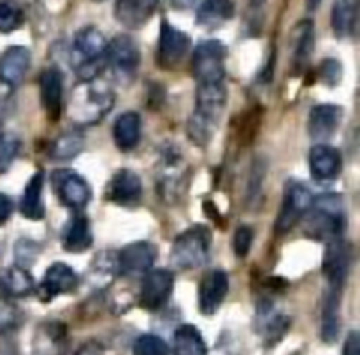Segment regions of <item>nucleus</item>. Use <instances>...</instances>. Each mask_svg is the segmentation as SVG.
I'll return each mask as SVG.
<instances>
[{
	"instance_id": "nucleus-38",
	"label": "nucleus",
	"mask_w": 360,
	"mask_h": 355,
	"mask_svg": "<svg viewBox=\"0 0 360 355\" xmlns=\"http://www.w3.org/2000/svg\"><path fill=\"white\" fill-rule=\"evenodd\" d=\"M343 76V67L336 58H326L319 67V77L327 86H336L340 84Z\"/></svg>"
},
{
	"instance_id": "nucleus-1",
	"label": "nucleus",
	"mask_w": 360,
	"mask_h": 355,
	"mask_svg": "<svg viewBox=\"0 0 360 355\" xmlns=\"http://www.w3.org/2000/svg\"><path fill=\"white\" fill-rule=\"evenodd\" d=\"M225 105H227V88L224 81L197 84L195 111L188 120V136L197 146H206L214 136Z\"/></svg>"
},
{
	"instance_id": "nucleus-18",
	"label": "nucleus",
	"mask_w": 360,
	"mask_h": 355,
	"mask_svg": "<svg viewBox=\"0 0 360 355\" xmlns=\"http://www.w3.org/2000/svg\"><path fill=\"white\" fill-rule=\"evenodd\" d=\"M229 292V274L221 269H213L200 280L199 309L204 315H214L220 309Z\"/></svg>"
},
{
	"instance_id": "nucleus-30",
	"label": "nucleus",
	"mask_w": 360,
	"mask_h": 355,
	"mask_svg": "<svg viewBox=\"0 0 360 355\" xmlns=\"http://www.w3.org/2000/svg\"><path fill=\"white\" fill-rule=\"evenodd\" d=\"M112 136H115L116 146L122 151H130L139 144L141 139V118L137 112L129 111L123 112L116 118L112 127Z\"/></svg>"
},
{
	"instance_id": "nucleus-37",
	"label": "nucleus",
	"mask_w": 360,
	"mask_h": 355,
	"mask_svg": "<svg viewBox=\"0 0 360 355\" xmlns=\"http://www.w3.org/2000/svg\"><path fill=\"white\" fill-rule=\"evenodd\" d=\"M20 139L14 136H0V174L11 167L20 151Z\"/></svg>"
},
{
	"instance_id": "nucleus-15",
	"label": "nucleus",
	"mask_w": 360,
	"mask_h": 355,
	"mask_svg": "<svg viewBox=\"0 0 360 355\" xmlns=\"http://www.w3.org/2000/svg\"><path fill=\"white\" fill-rule=\"evenodd\" d=\"M77 274L70 266L63 262H55L46 269L44 278L37 287V295L42 302H49L56 295L70 294L77 287Z\"/></svg>"
},
{
	"instance_id": "nucleus-28",
	"label": "nucleus",
	"mask_w": 360,
	"mask_h": 355,
	"mask_svg": "<svg viewBox=\"0 0 360 355\" xmlns=\"http://www.w3.org/2000/svg\"><path fill=\"white\" fill-rule=\"evenodd\" d=\"M42 188H44V172L39 169L25 186L21 197L20 211L27 220L39 221L44 218V200H42Z\"/></svg>"
},
{
	"instance_id": "nucleus-33",
	"label": "nucleus",
	"mask_w": 360,
	"mask_h": 355,
	"mask_svg": "<svg viewBox=\"0 0 360 355\" xmlns=\"http://www.w3.org/2000/svg\"><path fill=\"white\" fill-rule=\"evenodd\" d=\"M83 144L84 141L79 134H62L49 146V157L55 158V160H69L83 150Z\"/></svg>"
},
{
	"instance_id": "nucleus-2",
	"label": "nucleus",
	"mask_w": 360,
	"mask_h": 355,
	"mask_svg": "<svg viewBox=\"0 0 360 355\" xmlns=\"http://www.w3.org/2000/svg\"><path fill=\"white\" fill-rule=\"evenodd\" d=\"M115 104V93H112L109 83L104 79L81 81L79 86L74 88L69 101V116L79 125H91L98 123Z\"/></svg>"
},
{
	"instance_id": "nucleus-42",
	"label": "nucleus",
	"mask_w": 360,
	"mask_h": 355,
	"mask_svg": "<svg viewBox=\"0 0 360 355\" xmlns=\"http://www.w3.org/2000/svg\"><path fill=\"white\" fill-rule=\"evenodd\" d=\"M11 213H13V200L6 193H0V227L9 220Z\"/></svg>"
},
{
	"instance_id": "nucleus-44",
	"label": "nucleus",
	"mask_w": 360,
	"mask_h": 355,
	"mask_svg": "<svg viewBox=\"0 0 360 355\" xmlns=\"http://www.w3.org/2000/svg\"><path fill=\"white\" fill-rule=\"evenodd\" d=\"M171 6L178 11H188L199 4V0H169Z\"/></svg>"
},
{
	"instance_id": "nucleus-7",
	"label": "nucleus",
	"mask_w": 360,
	"mask_h": 355,
	"mask_svg": "<svg viewBox=\"0 0 360 355\" xmlns=\"http://www.w3.org/2000/svg\"><path fill=\"white\" fill-rule=\"evenodd\" d=\"M313 200H315V197H313L311 190L308 186L299 181L287 183L283 204H281V209L276 218V224H274V228L280 234H285L290 228H294L311 211Z\"/></svg>"
},
{
	"instance_id": "nucleus-4",
	"label": "nucleus",
	"mask_w": 360,
	"mask_h": 355,
	"mask_svg": "<svg viewBox=\"0 0 360 355\" xmlns=\"http://www.w3.org/2000/svg\"><path fill=\"white\" fill-rule=\"evenodd\" d=\"M213 235L206 225H193L172 243L171 260L178 269H197L210 255Z\"/></svg>"
},
{
	"instance_id": "nucleus-13",
	"label": "nucleus",
	"mask_w": 360,
	"mask_h": 355,
	"mask_svg": "<svg viewBox=\"0 0 360 355\" xmlns=\"http://www.w3.org/2000/svg\"><path fill=\"white\" fill-rule=\"evenodd\" d=\"M174 288V274L169 269H151L141 285V306L150 311L160 309L169 301Z\"/></svg>"
},
{
	"instance_id": "nucleus-39",
	"label": "nucleus",
	"mask_w": 360,
	"mask_h": 355,
	"mask_svg": "<svg viewBox=\"0 0 360 355\" xmlns=\"http://www.w3.org/2000/svg\"><path fill=\"white\" fill-rule=\"evenodd\" d=\"M253 243V228L248 225H243L236 231L234 239H232V248H234L236 255L238 257H246L250 253Z\"/></svg>"
},
{
	"instance_id": "nucleus-35",
	"label": "nucleus",
	"mask_w": 360,
	"mask_h": 355,
	"mask_svg": "<svg viewBox=\"0 0 360 355\" xmlns=\"http://www.w3.org/2000/svg\"><path fill=\"white\" fill-rule=\"evenodd\" d=\"M23 322V313L9 299L0 297V334L16 330Z\"/></svg>"
},
{
	"instance_id": "nucleus-46",
	"label": "nucleus",
	"mask_w": 360,
	"mask_h": 355,
	"mask_svg": "<svg viewBox=\"0 0 360 355\" xmlns=\"http://www.w3.org/2000/svg\"><path fill=\"white\" fill-rule=\"evenodd\" d=\"M250 2H252L253 7H260V6H264V4H266V0H250Z\"/></svg>"
},
{
	"instance_id": "nucleus-34",
	"label": "nucleus",
	"mask_w": 360,
	"mask_h": 355,
	"mask_svg": "<svg viewBox=\"0 0 360 355\" xmlns=\"http://www.w3.org/2000/svg\"><path fill=\"white\" fill-rule=\"evenodd\" d=\"M23 9L16 0H0V34H11L23 25Z\"/></svg>"
},
{
	"instance_id": "nucleus-20",
	"label": "nucleus",
	"mask_w": 360,
	"mask_h": 355,
	"mask_svg": "<svg viewBox=\"0 0 360 355\" xmlns=\"http://www.w3.org/2000/svg\"><path fill=\"white\" fill-rule=\"evenodd\" d=\"M41 101L44 111L51 122H58L63 111V79L62 72L56 67H49L41 74Z\"/></svg>"
},
{
	"instance_id": "nucleus-29",
	"label": "nucleus",
	"mask_w": 360,
	"mask_h": 355,
	"mask_svg": "<svg viewBox=\"0 0 360 355\" xmlns=\"http://www.w3.org/2000/svg\"><path fill=\"white\" fill-rule=\"evenodd\" d=\"M359 0H336L330 11V25L340 39L352 37L357 27Z\"/></svg>"
},
{
	"instance_id": "nucleus-11",
	"label": "nucleus",
	"mask_w": 360,
	"mask_h": 355,
	"mask_svg": "<svg viewBox=\"0 0 360 355\" xmlns=\"http://www.w3.org/2000/svg\"><path fill=\"white\" fill-rule=\"evenodd\" d=\"M190 51V37L179 28L172 27L167 20L160 23L158 39V63L164 69H176Z\"/></svg>"
},
{
	"instance_id": "nucleus-40",
	"label": "nucleus",
	"mask_w": 360,
	"mask_h": 355,
	"mask_svg": "<svg viewBox=\"0 0 360 355\" xmlns=\"http://www.w3.org/2000/svg\"><path fill=\"white\" fill-rule=\"evenodd\" d=\"M35 255H37V245L32 243L30 239H20L16 243V248H14V257L18 260V266L27 267L34 262Z\"/></svg>"
},
{
	"instance_id": "nucleus-17",
	"label": "nucleus",
	"mask_w": 360,
	"mask_h": 355,
	"mask_svg": "<svg viewBox=\"0 0 360 355\" xmlns=\"http://www.w3.org/2000/svg\"><path fill=\"white\" fill-rule=\"evenodd\" d=\"M67 325L58 320H46L35 329L32 355H65Z\"/></svg>"
},
{
	"instance_id": "nucleus-23",
	"label": "nucleus",
	"mask_w": 360,
	"mask_h": 355,
	"mask_svg": "<svg viewBox=\"0 0 360 355\" xmlns=\"http://www.w3.org/2000/svg\"><path fill=\"white\" fill-rule=\"evenodd\" d=\"M343 120V109L338 104H319L309 112V136L316 141L329 139Z\"/></svg>"
},
{
	"instance_id": "nucleus-26",
	"label": "nucleus",
	"mask_w": 360,
	"mask_h": 355,
	"mask_svg": "<svg viewBox=\"0 0 360 355\" xmlns=\"http://www.w3.org/2000/svg\"><path fill=\"white\" fill-rule=\"evenodd\" d=\"M292 42H294V70L302 72L308 67L315 49V25L311 20H304L295 25L292 32Z\"/></svg>"
},
{
	"instance_id": "nucleus-25",
	"label": "nucleus",
	"mask_w": 360,
	"mask_h": 355,
	"mask_svg": "<svg viewBox=\"0 0 360 355\" xmlns=\"http://www.w3.org/2000/svg\"><path fill=\"white\" fill-rule=\"evenodd\" d=\"M35 290V285L27 269L20 266L0 269V295L9 297H27Z\"/></svg>"
},
{
	"instance_id": "nucleus-3",
	"label": "nucleus",
	"mask_w": 360,
	"mask_h": 355,
	"mask_svg": "<svg viewBox=\"0 0 360 355\" xmlns=\"http://www.w3.org/2000/svg\"><path fill=\"white\" fill-rule=\"evenodd\" d=\"M105 51H108V39L97 27H84L76 32L70 60L81 81L98 77V74L108 65Z\"/></svg>"
},
{
	"instance_id": "nucleus-19",
	"label": "nucleus",
	"mask_w": 360,
	"mask_h": 355,
	"mask_svg": "<svg viewBox=\"0 0 360 355\" xmlns=\"http://www.w3.org/2000/svg\"><path fill=\"white\" fill-rule=\"evenodd\" d=\"M28 69H30V51L25 46H11L0 56V81L6 86H20Z\"/></svg>"
},
{
	"instance_id": "nucleus-16",
	"label": "nucleus",
	"mask_w": 360,
	"mask_h": 355,
	"mask_svg": "<svg viewBox=\"0 0 360 355\" xmlns=\"http://www.w3.org/2000/svg\"><path fill=\"white\" fill-rule=\"evenodd\" d=\"M143 195L141 178L130 169H120L105 186V199L116 206H136Z\"/></svg>"
},
{
	"instance_id": "nucleus-8",
	"label": "nucleus",
	"mask_w": 360,
	"mask_h": 355,
	"mask_svg": "<svg viewBox=\"0 0 360 355\" xmlns=\"http://www.w3.org/2000/svg\"><path fill=\"white\" fill-rule=\"evenodd\" d=\"M141 62V53L136 41L129 35H116L108 42L105 63H109L112 74L122 83H129L137 72Z\"/></svg>"
},
{
	"instance_id": "nucleus-36",
	"label": "nucleus",
	"mask_w": 360,
	"mask_h": 355,
	"mask_svg": "<svg viewBox=\"0 0 360 355\" xmlns=\"http://www.w3.org/2000/svg\"><path fill=\"white\" fill-rule=\"evenodd\" d=\"M132 355H169V344L155 334H143L134 343Z\"/></svg>"
},
{
	"instance_id": "nucleus-14",
	"label": "nucleus",
	"mask_w": 360,
	"mask_h": 355,
	"mask_svg": "<svg viewBox=\"0 0 360 355\" xmlns=\"http://www.w3.org/2000/svg\"><path fill=\"white\" fill-rule=\"evenodd\" d=\"M157 246L148 241H136L127 245L122 252L118 253L116 266L120 273L127 276H137V274H146L151 271V266L157 260Z\"/></svg>"
},
{
	"instance_id": "nucleus-31",
	"label": "nucleus",
	"mask_w": 360,
	"mask_h": 355,
	"mask_svg": "<svg viewBox=\"0 0 360 355\" xmlns=\"http://www.w3.org/2000/svg\"><path fill=\"white\" fill-rule=\"evenodd\" d=\"M174 355H207L206 341L195 325H181L174 333Z\"/></svg>"
},
{
	"instance_id": "nucleus-9",
	"label": "nucleus",
	"mask_w": 360,
	"mask_h": 355,
	"mask_svg": "<svg viewBox=\"0 0 360 355\" xmlns=\"http://www.w3.org/2000/svg\"><path fill=\"white\" fill-rule=\"evenodd\" d=\"M51 185L60 202L72 209H83L91 199V190L86 179L72 169H56L51 174Z\"/></svg>"
},
{
	"instance_id": "nucleus-41",
	"label": "nucleus",
	"mask_w": 360,
	"mask_h": 355,
	"mask_svg": "<svg viewBox=\"0 0 360 355\" xmlns=\"http://www.w3.org/2000/svg\"><path fill=\"white\" fill-rule=\"evenodd\" d=\"M343 355H360V336L357 330H352L345 343Z\"/></svg>"
},
{
	"instance_id": "nucleus-22",
	"label": "nucleus",
	"mask_w": 360,
	"mask_h": 355,
	"mask_svg": "<svg viewBox=\"0 0 360 355\" xmlns=\"http://www.w3.org/2000/svg\"><path fill=\"white\" fill-rule=\"evenodd\" d=\"M341 167H343V158L334 146L319 143L309 151V169L313 178L329 181L340 176Z\"/></svg>"
},
{
	"instance_id": "nucleus-12",
	"label": "nucleus",
	"mask_w": 360,
	"mask_h": 355,
	"mask_svg": "<svg viewBox=\"0 0 360 355\" xmlns=\"http://www.w3.org/2000/svg\"><path fill=\"white\" fill-rule=\"evenodd\" d=\"M186 178H188V171L181 158L176 151H167L162 157L160 172H158V188H160L162 197L169 202L179 200V195L185 192Z\"/></svg>"
},
{
	"instance_id": "nucleus-24",
	"label": "nucleus",
	"mask_w": 360,
	"mask_h": 355,
	"mask_svg": "<svg viewBox=\"0 0 360 355\" xmlns=\"http://www.w3.org/2000/svg\"><path fill=\"white\" fill-rule=\"evenodd\" d=\"M94 243V232H91L90 220L84 214H74L69 224L63 227L62 246L70 253H83Z\"/></svg>"
},
{
	"instance_id": "nucleus-21",
	"label": "nucleus",
	"mask_w": 360,
	"mask_h": 355,
	"mask_svg": "<svg viewBox=\"0 0 360 355\" xmlns=\"http://www.w3.org/2000/svg\"><path fill=\"white\" fill-rule=\"evenodd\" d=\"M160 0H116L115 18L130 30L144 27L157 11Z\"/></svg>"
},
{
	"instance_id": "nucleus-10",
	"label": "nucleus",
	"mask_w": 360,
	"mask_h": 355,
	"mask_svg": "<svg viewBox=\"0 0 360 355\" xmlns=\"http://www.w3.org/2000/svg\"><path fill=\"white\" fill-rule=\"evenodd\" d=\"M352 264V248L343 239H334L327 245L323 253V274L329 283V290L343 292Z\"/></svg>"
},
{
	"instance_id": "nucleus-5",
	"label": "nucleus",
	"mask_w": 360,
	"mask_h": 355,
	"mask_svg": "<svg viewBox=\"0 0 360 355\" xmlns=\"http://www.w3.org/2000/svg\"><path fill=\"white\" fill-rule=\"evenodd\" d=\"M308 220V234L322 241H334L345 228L343 200L336 193H323L313 200Z\"/></svg>"
},
{
	"instance_id": "nucleus-27",
	"label": "nucleus",
	"mask_w": 360,
	"mask_h": 355,
	"mask_svg": "<svg viewBox=\"0 0 360 355\" xmlns=\"http://www.w3.org/2000/svg\"><path fill=\"white\" fill-rule=\"evenodd\" d=\"M236 14L234 0H204L197 9V23L204 28H220Z\"/></svg>"
},
{
	"instance_id": "nucleus-43",
	"label": "nucleus",
	"mask_w": 360,
	"mask_h": 355,
	"mask_svg": "<svg viewBox=\"0 0 360 355\" xmlns=\"http://www.w3.org/2000/svg\"><path fill=\"white\" fill-rule=\"evenodd\" d=\"M76 355H104V347H102L98 341H86L84 344H81V348L76 351Z\"/></svg>"
},
{
	"instance_id": "nucleus-6",
	"label": "nucleus",
	"mask_w": 360,
	"mask_h": 355,
	"mask_svg": "<svg viewBox=\"0 0 360 355\" xmlns=\"http://www.w3.org/2000/svg\"><path fill=\"white\" fill-rule=\"evenodd\" d=\"M227 48L218 39H207L197 44L192 55V72L197 84L221 83L225 76Z\"/></svg>"
},
{
	"instance_id": "nucleus-45",
	"label": "nucleus",
	"mask_w": 360,
	"mask_h": 355,
	"mask_svg": "<svg viewBox=\"0 0 360 355\" xmlns=\"http://www.w3.org/2000/svg\"><path fill=\"white\" fill-rule=\"evenodd\" d=\"M320 4H322V0H306V6H308V9H309V11L319 9Z\"/></svg>"
},
{
	"instance_id": "nucleus-47",
	"label": "nucleus",
	"mask_w": 360,
	"mask_h": 355,
	"mask_svg": "<svg viewBox=\"0 0 360 355\" xmlns=\"http://www.w3.org/2000/svg\"><path fill=\"white\" fill-rule=\"evenodd\" d=\"M0 136H2V125H0Z\"/></svg>"
},
{
	"instance_id": "nucleus-32",
	"label": "nucleus",
	"mask_w": 360,
	"mask_h": 355,
	"mask_svg": "<svg viewBox=\"0 0 360 355\" xmlns=\"http://www.w3.org/2000/svg\"><path fill=\"white\" fill-rule=\"evenodd\" d=\"M340 301L341 292H327L322 308V340L326 343H334L340 336Z\"/></svg>"
}]
</instances>
